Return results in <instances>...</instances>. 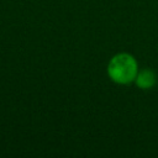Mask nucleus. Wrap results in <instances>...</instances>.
Wrapping results in <instances>:
<instances>
[{
    "instance_id": "2",
    "label": "nucleus",
    "mask_w": 158,
    "mask_h": 158,
    "mask_svg": "<svg viewBox=\"0 0 158 158\" xmlns=\"http://www.w3.org/2000/svg\"><path fill=\"white\" fill-rule=\"evenodd\" d=\"M135 84L139 89L148 90V89L153 88L157 84V74L149 68L138 70V73L136 75V79H135Z\"/></svg>"
},
{
    "instance_id": "1",
    "label": "nucleus",
    "mask_w": 158,
    "mask_h": 158,
    "mask_svg": "<svg viewBox=\"0 0 158 158\" xmlns=\"http://www.w3.org/2000/svg\"><path fill=\"white\" fill-rule=\"evenodd\" d=\"M138 73V64L136 58L130 53L115 54L107 64L109 78L120 85H127L135 81Z\"/></svg>"
}]
</instances>
